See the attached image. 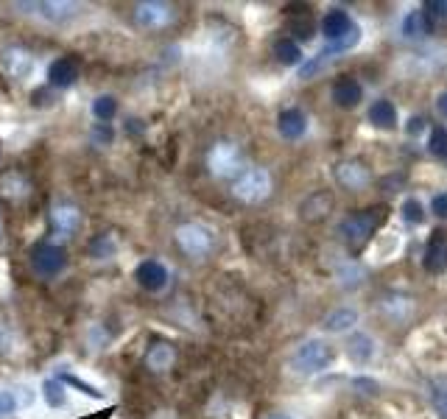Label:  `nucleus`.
<instances>
[{
  "label": "nucleus",
  "instance_id": "1",
  "mask_svg": "<svg viewBox=\"0 0 447 419\" xmlns=\"http://www.w3.org/2000/svg\"><path fill=\"white\" fill-rule=\"evenodd\" d=\"M333 361V349L327 341L322 338H311L296 346V353L291 355V369L296 374H316L322 369H327V364Z\"/></svg>",
  "mask_w": 447,
  "mask_h": 419
},
{
  "label": "nucleus",
  "instance_id": "2",
  "mask_svg": "<svg viewBox=\"0 0 447 419\" xmlns=\"http://www.w3.org/2000/svg\"><path fill=\"white\" fill-rule=\"evenodd\" d=\"M235 199L246 201V204H257L263 199H268L271 193V173L266 168H249L238 177V182L232 185Z\"/></svg>",
  "mask_w": 447,
  "mask_h": 419
},
{
  "label": "nucleus",
  "instance_id": "3",
  "mask_svg": "<svg viewBox=\"0 0 447 419\" xmlns=\"http://www.w3.org/2000/svg\"><path fill=\"white\" fill-rule=\"evenodd\" d=\"M177 243L188 257L201 260V257H207L213 252V232L207 227H201V224H182L177 229Z\"/></svg>",
  "mask_w": 447,
  "mask_h": 419
},
{
  "label": "nucleus",
  "instance_id": "4",
  "mask_svg": "<svg viewBox=\"0 0 447 419\" xmlns=\"http://www.w3.org/2000/svg\"><path fill=\"white\" fill-rule=\"evenodd\" d=\"M31 266L40 277H56L67 268V252L62 246H53V243H42L31 252Z\"/></svg>",
  "mask_w": 447,
  "mask_h": 419
},
{
  "label": "nucleus",
  "instance_id": "5",
  "mask_svg": "<svg viewBox=\"0 0 447 419\" xmlns=\"http://www.w3.org/2000/svg\"><path fill=\"white\" fill-rule=\"evenodd\" d=\"M207 168L218 179L232 177V173H238V168H240V149L235 143H216L207 154Z\"/></svg>",
  "mask_w": 447,
  "mask_h": 419
},
{
  "label": "nucleus",
  "instance_id": "6",
  "mask_svg": "<svg viewBox=\"0 0 447 419\" xmlns=\"http://www.w3.org/2000/svg\"><path fill=\"white\" fill-rule=\"evenodd\" d=\"M377 227V210H366V213H355L350 218L341 221V238L350 243V246H361L369 240V235Z\"/></svg>",
  "mask_w": 447,
  "mask_h": 419
},
{
  "label": "nucleus",
  "instance_id": "7",
  "mask_svg": "<svg viewBox=\"0 0 447 419\" xmlns=\"http://www.w3.org/2000/svg\"><path fill=\"white\" fill-rule=\"evenodd\" d=\"M134 20L140 28L149 31H162L174 23V9L168 3H159V0H149V3H137L134 6Z\"/></svg>",
  "mask_w": 447,
  "mask_h": 419
},
{
  "label": "nucleus",
  "instance_id": "8",
  "mask_svg": "<svg viewBox=\"0 0 447 419\" xmlns=\"http://www.w3.org/2000/svg\"><path fill=\"white\" fill-rule=\"evenodd\" d=\"M0 67H3L12 79H25L34 67V56L23 45H6L0 51Z\"/></svg>",
  "mask_w": 447,
  "mask_h": 419
},
{
  "label": "nucleus",
  "instance_id": "9",
  "mask_svg": "<svg viewBox=\"0 0 447 419\" xmlns=\"http://www.w3.org/2000/svg\"><path fill=\"white\" fill-rule=\"evenodd\" d=\"M79 79V62L71 56H62L56 62H51L48 67V87L51 90H67L73 87Z\"/></svg>",
  "mask_w": 447,
  "mask_h": 419
},
{
  "label": "nucleus",
  "instance_id": "10",
  "mask_svg": "<svg viewBox=\"0 0 447 419\" xmlns=\"http://www.w3.org/2000/svg\"><path fill=\"white\" fill-rule=\"evenodd\" d=\"M134 279L140 283V288L154 294V291H162L168 285V268L159 260H143L134 268Z\"/></svg>",
  "mask_w": 447,
  "mask_h": 419
},
{
  "label": "nucleus",
  "instance_id": "11",
  "mask_svg": "<svg viewBox=\"0 0 447 419\" xmlns=\"http://www.w3.org/2000/svg\"><path fill=\"white\" fill-rule=\"evenodd\" d=\"M17 9H34V14H40L48 23H64V20H71L79 12V6L67 3V0H48V3H17Z\"/></svg>",
  "mask_w": 447,
  "mask_h": 419
},
{
  "label": "nucleus",
  "instance_id": "12",
  "mask_svg": "<svg viewBox=\"0 0 447 419\" xmlns=\"http://www.w3.org/2000/svg\"><path fill=\"white\" fill-rule=\"evenodd\" d=\"M335 182L341 188H347V190H361L369 185V168L363 162H338L335 165Z\"/></svg>",
  "mask_w": 447,
  "mask_h": 419
},
{
  "label": "nucleus",
  "instance_id": "13",
  "mask_svg": "<svg viewBox=\"0 0 447 419\" xmlns=\"http://www.w3.org/2000/svg\"><path fill=\"white\" fill-rule=\"evenodd\" d=\"M51 224L53 229L62 235V238H71L79 227H81V213H79V207L73 204H59L51 210Z\"/></svg>",
  "mask_w": 447,
  "mask_h": 419
},
{
  "label": "nucleus",
  "instance_id": "14",
  "mask_svg": "<svg viewBox=\"0 0 447 419\" xmlns=\"http://www.w3.org/2000/svg\"><path fill=\"white\" fill-rule=\"evenodd\" d=\"M333 210V196L330 193H311L305 201H302V207H299V213H302V218L305 221H322V218H327V213Z\"/></svg>",
  "mask_w": 447,
  "mask_h": 419
},
{
  "label": "nucleus",
  "instance_id": "15",
  "mask_svg": "<svg viewBox=\"0 0 447 419\" xmlns=\"http://www.w3.org/2000/svg\"><path fill=\"white\" fill-rule=\"evenodd\" d=\"M277 129L285 140H299L305 131H307V118L302 110H283L280 118H277Z\"/></svg>",
  "mask_w": 447,
  "mask_h": 419
},
{
  "label": "nucleus",
  "instance_id": "16",
  "mask_svg": "<svg viewBox=\"0 0 447 419\" xmlns=\"http://www.w3.org/2000/svg\"><path fill=\"white\" fill-rule=\"evenodd\" d=\"M353 25H355L353 17H350L347 12H344V9H330V12L324 14V20H322V31H324V37H327L330 42L341 40L344 34H347Z\"/></svg>",
  "mask_w": 447,
  "mask_h": 419
},
{
  "label": "nucleus",
  "instance_id": "17",
  "mask_svg": "<svg viewBox=\"0 0 447 419\" xmlns=\"http://www.w3.org/2000/svg\"><path fill=\"white\" fill-rule=\"evenodd\" d=\"M363 98V90L355 79H338L335 87H333V101L338 103L341 110H353L355 103Z\"/></svg>",
  "mask_w": 447,
  "mask_h": 419
},
{
  "label": "nucleus",
  "instance_id": "18",
  "mask_svg": "<svg viewBox=\"0 0 447 419\" xmlns=\"http://www.w3.org/2000/svg\"><path fill=\"white\" fill-rule=\"evenodd\" d=\"M28 190H31V185L20 170L0 173V196L3 199H23V196H28Z\"/></svg>",
  "mask_w": 447,
  "mask_h": 419
},
{
  "label": "nucleus",
  "instance_id": "19",
  "mask_svg": "<svg viewBox=\"0 0 447 419\" xmlns=\"http://www.w3.org/2000/svg\"><path fill=\"white\" fill-rule=\"evenodd\" d=\"M369 120L377 126V129H394L397 126V110H394V103L381 98V101H374L372 107H369Z\"/></svg>",
  "mask_w": 447,
  "mask_h": 419
},
{
  "label": "nucleus",
  "instance_id": "20",
  "mask_svg": "<svg viewBox=\"0 0 447 419\" xmlns=\"http://www.w3.org/2000/svg\"><path fill=\"white\" fill-rule=\"evenodd\" d=\"M177 361V353H174V346H168V344H157L151 346V353L146 355V366L154 369V372H165L170 369V364Z\"/></svg>",
  "mask_w": 447,
  "mask_h": 419
},
{
  "label": "nucleus",
  "instance_id": "21",
  "mask_svg": "<svg viewBox=\"0 0 447 419\" xmlns=\"http://www.w3.org/2000/svg\"><path fill=\"white\" fill-rule=\"evenodd\" d=\"M425 268L433 271V274H439V271L447 268V243L444 240L436 238V240L428 243V249H425Z\"/></svg>",
  "mask_w": 447,
  "mask_h": 419
},
{
  "label": "nucleus",
  "instance_id": "22",
  "mask_svg": "<svg viewBox=\"0 0 447 419\" xmlns=\"http://www.w3.org/2000/svg\"><path fill=\"white\" fill-rule=\"evenodd\" d=\"M347 353H350V358H353V361H358V364L369 361V358L374 355V338H372V335H366V333L353 335V338H350V344H347Z\"/></svg>",
  "mask_w": 447,
  "mask_h": 419
},
{
  "label": "nucleus",
  "instance_id": "23",
  "mask_svg": "<svg viewBox=\"0 0 447 419\" xmlns=\"http://www.w3.org/2000/svg\"><path fill=\"white\" fill-rule=\"evenodd\" d=\"M353 325H358V313L350 310V307H338V310H333L330 316L324 319V327L330 333H344V330H350Z\"/></svg>",
  "mask_w": 447,
  "mask_h": 419
},
{
  "label": "nucleus",
  "instance_id": "24",
  "mask_svg": "<svg viewBox=\"0 0 447 419\" xmlns=\"http://www.w3.org/2000/svg\"><path fill=\"white\" fill-rule=\"evenodd\" d=\"M90 255H92L95 260H110V257H115V255H118V240H115V235H104V232H101V235L90 243Z\"/></svg>",
  "mask_w": 447,
  "mask_h": 419
},
{
  "label": "nucleus",
  "instance_id": "25",
  "mask_svg": "<svg viewBox=\"0 0 447 419\" xmlns=\"http://www.w3.org/2000/svg\"><path fill=\"white\" fill-rule=\"evenodd\" d=\"M428 31H431V23H428V17L422 12H411L403 20V34L408 40H417V37H422V34H428Z\"/></svg>",
  "mask_w": 447,
  "mask_h": 419
},
{
  "label": "nucleus",
  "instance_id": "26",
  "mask_svg": "<svg viewBox=\"0 0 447 419\" xmlns=\"http://www.w3.org/2000/svg\"><path fill=\"white\" fill-rule=\"evenodd\" d=\"M274 56H277V62H283V64H299L302 62V48L294 40H280L277 45H274Z\"/></svg>",
  "mask_w": 447,
  "mask_h": 419
},
{
  "label": "nucleus",
  "instance_id": "27",
  "mask_svg": "<svg viewBox=\"0 0 447 419\" xmlns=\"http://www.w3.org/2000/svg\"><path fill=\"white\" fill-rule=\"evenodd\" d=\"M115 112H118V101H115L112 95H98V98L92 101V115H95L101 123H110V120L115 118Z\"/></svg>",
  "mask_w": 447,
  "mask_h": 419
},
{
  "label": "nucleus",
  "instance_id": "28",
  "mask_svg": "<svg viewBox=\"0 0 447 419\" xmlns=\"http://www.w3.org/2000/svg\"><path fill=\"white\" fill-rule=\"evenodd\" d=\"M42 397H45V403H48L51 408H64V403H67L64 386H62V383H59L56 377L42 383Z\"/></svg>",
  "mask_w": 447,
  "mask_h": 419
},
{
  "label": "nucleus",
  "instance_id": "29",
  "mask_svg": "<svg viewBox=\"0 0 447 419\" xmlns=\"http://www.w3.org/2000/svg\"><path fill=\"white\" fill-rule=\"evenodd\" d=\"M59 383H62V386H73V389H79L81 394H87V397H92V400H104V392H101V389H95V386H90V383L87 380H81V377H76V374H59L56 377Z\"/></svg>",
  "mask_w": 447,
  "mask_h": 419
},
{
  "label": "nucleus",
  "instance_id": "30",
  "mask_svg": "<svg viewBox=\"0 0 447 419\" xmlns=\"http://www.w3.org/2000/svg\"><path fill=\"white\" fill-rule=\"evenodd\" d=\"M358 42H361V28H358V25H353V28L347 31V34H344L341 40L330 42V45H327V51H330V53L335 56V53H341V51H350V48H355Z\"/></svg>",
  "mask_w": 447,
  "mask_h": 419
},
{
  "label": "nucleus",
  "instance_id": "31",
  "mask_svg": "<svg viewBox=\"0 0 447 419\" xmlns=\"http://www.w3.org/2000/svg\"><path fill=\"white\" fill-rule=\"evenodd\" d=\"M428 149L436 157H447V129L444 126H433L428 134Z\"/></svg>",
  "mask_w": 447,
  "mask_h": 419
},
{
  "label": "nucleus",
  "instance_id": "32",
  "mask_svg": "<svg viewBox=\"0 0 447 419\" xmlns=\"http://www.w3.org/2000/svg\"><path fill=\"white\" fill-rule=\"evenodd\" d=\"M422 14L428 17L431 25H433V23H444V20H447V0H428L425 9H422Z\"/></svg>",
  "mask_w": 447,
  "mask_h": 419
},
{
  "label": "nucleus",
  "instance_id": "33",
  "mask_svg": "<svg viewBox=\"0 0 447 419\" xmlns=\"http://www.w3.org/2000/svg\"><path fill=\"white\" fill-rule=\"evenodd\" d=\"M403 218H405L408 224H420V221L425 218V210H422V204H420L417 199H408V201L403 204Z\"/></svg>",
  "mask_w": 447,
  "mask_h": 419
},
{
  "label": "nucleus",
  "instance_id": "34",
  "mask_svg": "<svg viewBox=\"0 0 447 419\" xmlns=\"http://www.w3.org/2000/svg\"><path fill=\"white\" fill-rule=\"evenodd\" d=\"M9 392H12V400H14L17 411H20V408H28V405L34 403V397H37V392H34L31 386H14V389H9Z\"/></svg>",
  "mask_w": 447,
  "mask_h": 419
},
{
  "label": "nucleus",
  "instance_id": "35",
  "mask_svg": "<svg viewBox=\"0 0 447 419\" xmlns=\"http://www.w3.org/2000/svg\"><path fill=\"white\" fill-rule=\"evenodd\" d=\"M433 403H436L442 419H447V380H442V383L433 386Z\"/></svg>",
  "mask_w": 447,
  "mask_h": 419
},
{
  "label": "nucleus",
  "instance_id": "36",
  "mask_svg": "<svg viewBox=\"0 0 447 419\" xmlns=\"http://www.w3.org/2000/svg\"><path fill=\"white\" fill-rule=\"evenodd\" d=\"M92 140H95V143H112V129H110V123H98L95 131H92Z\"/></svg>",
  "mask_w": 447,
  "mask_h": 419
},
{
  "label": "nucleus",
  "instance_id": "37",
  "mask_svg": "<svg viewBox=\"0 0 447 419\" xmlns=\"http://www.w3.org/2000/svg\"><path fill=\"white\" fill-rule=\"evenodd\" d=\"M51 87H42V90H34V95H31V103L34 107H48L51 103Z\"/></svg>",
  "mask_w": 447,
  "mask_h": 419
},
{
  "label": "nucleus",
  "instance_id": "38",
  "mask_svg": "<svg viewBox=\"0 0 447 419\" xmlns=\"http://www.w3.org/2000/svg\"><path fill=\"white\" fill-rule=\"evenodd\" d=\"M433 213L439 216V218H447V193H439V196H433Z\"/></svg>",
  "mask_w": 447,
  "mask_h": 419
},
{
  "label": "nucleus",
  "instance_id": "39",
  "mask_svg": "<svg viewBox=\"0 0 447 419\" xmlns=\"http://www.w3.org/2000/svg\"><path fill=\"white\" fill-rule=\"evenodd\" d=\"M9 346H12V333L0 325V353H9Z\"/></svg>",
  "mask_w": 447,
  "mask_h": 419
},
{
  "label": "nucleus",
  "instance_id": "40",
  "mask_svg": "<svg viewBox=\"0 0 447 419\" xmlns=\"http://www.w3.org/2000/svg\"><path fill=\"white\" fill-rule=\"evenodd\" d=\"M436 110H439V115H442V118H447V90H444V92L436 98Z\"/></svg>",
  "mask_w": 447,
  "mask_h": 419
},
{
  "label": "nucleus",
  "instance_id": "41",
  "mask_svg": "<svg viewBox=\"0 0 447 419\" xmlns=\"http://www.w3.org/2000/svg\"><path fill=\"white\" fill-rule=\"evenodd\" d=\"M425 123H428V120H422V118H411V131H422Z\"/></svg>",
  "mask_w": 447,
  "mask_h": 419
},
{
  "label": "nucleus",
  "instance_id": "42",
  "mask_svg": "<svg viewBox=\"0 0 447 419\" xmlns=\"http://www.w3.org/2000/svg\"><path fill=\"white\" fill-rule=\"evenodd\" d=\"M268 419H291V416H285V414H274V416H268Z\"/></svg>",
  "mask_w": 447,
  "mask_h": 419
},
{
  "label": "nucleus",
  "instance_id": "43",
  "mask_svg": "<svg viewBox=\"0 0 447 419\" xmlns=\"http://www.w3.org/2000/svg\"><path fill=\"white\" fill-rule=\"evenodd\" d=\"M0 154H3V143H0Z\"/></svg>",
  "mask_w": 447,
  "mask_h": 419
}]
</instances>
